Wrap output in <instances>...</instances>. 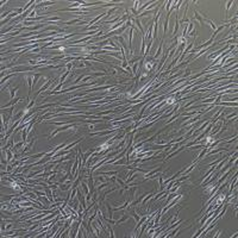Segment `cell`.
Listing matches in <instances>:
<instances>
[{
	"label": "cell",
	"instance_id": "11",
	"mask_svg": "<svg viewBox=\"0 0 238 238\" xmlns=\"http://www.w3.org/2000/svg\"><path fill=\"white\" fill-rule=\"evenodd\" d=\"M127 219H129V214H124V216L121 217L120 219L116 220V224H114V225H118V226H119V225H121L123 223H124V221H126Z\"/></svg>",
	"mask_w": 238,
	"mask_h": 238
},
{
	"label": "cell",
	"instance_id": "3",
	"mask_svg": "<svg viewBox=\"0 0 238 238\" xmlns=\"http://www.w3.org/2000/svg\"><path fill=\"white\" fill-rule=\"evenodd\" d=\"M230 149L229 148H226V147H224V148H218V149H213V150H210L208 153L206 154V157L205 158H207V157H210V156H212V155H214V154H219V153H221V151H229Z\"/></svg>",
	"mask_w": 238,
	"mask_h": 238
},
{
	"label": "cell",
	"instance_id": "14",
	"mask_svg": "<svg viewBox=\"0 0 238 238\" xmlns=\"http://www.w3.org/2000/svg\"><path fill=\"white\" fill-rule=\"evenodd\" d=\"M81 22V18H75V19H72V20H68V22H63L61 24H64V25H72V24H75V23H80Z\"/></svg>",
	"mask_w": 238,
	"mask_h": 238
},
{
	"label": "cell",
	"instance_id": "9",
	"mask_svg": "<svg viewBox=\"0 0 238 238\" xmlns=\"http://www.w3.org/2000/svg\"><path fill=\"white\" fill-rule=\"evenodd\" d=\"M104 202H105V206H106V208H107L108 218H110V219H113V208L111 207V205H110L107 201H104Z\"/></svg>",
	"mask_w": 238,
	"mask_h": 238
},
{
	"label": "cell",
	"instance_id": "25",
	"mask_svg": "<svg viewBox=\"0 0 238 238\" xmlns=\"http://www.w3.org/2000/svg\"><path fill=\"white\" fill-rule=\"evenodd\" d=\"M64 68H66V70H68V72H70V70H72L73 68H74V67H73V62H68V63H66V67H64Z\"/></svg>",
	"mask_w": 238,
	"mask_h": 238
},
{
	"label": "cell",
	"instance_id": "6",
	"mask_svg": "<svg viewBox=\"0 0 238 238\" xmlns=\"http://www.w3.org/2000/svg\"><path fill=\"white\" fill-rule=\"evenodd\" d=\"M18 101H23L20 98H14V99H12L11 101H10L7 105H5V106H1V110H5V108H9V107H11V106H14L16 104L18 103Z\"/></svg>",
	"mask_w": 238,
	"mask_h": 238
},
{
	"label": "cell",
	"instance_id": "8",
	"mask_svg": "<svg viewBox=\"0 0 238 238\" xmlns=\"http://www.w3.org/2000/svg\"><path fill=\"white\" fill-rule=\"evenodd\" d=\"M160 171H162V167H158L157 169H153L151 171H148V173L145 174V176H144V180H148V177H150L151 175L156 174V173H160Z\"/></svg>",
	"mask_w": 238,
	"mask_h": 238
},
{
	"label": "cell",
	"instance_id": "2",
	"mask_svg": "<svg viewBox=\"0 0 238 238\" xmlns=\"http://www.w3.org/2000/svg\"><path fill=\"white\" fill-rule=\"evenodd\" d=\"M55 80H56V77H54V79H49V80L46 81V82H45L44 85L42 86V87H40L39 89H38V90L36 92V93H35V97H33V99H37V97H38V95H39L40 93H44V92H45L46 89H49V87H50L51 85H53V82H54Z\"/></svg>",
	"mask_w": 238,
	"mask_h": 238
},
{
	"label": "cell",
	"instance_id": "4",
	"mask_svg": "<svg viewBox=\"0 0 238 238\" xmlns=\"http://www.w3.org/2000/svg\"><path fill=\"white\" fill-rule=\"evenodd\" d=\"M163 43H164V42H163V38H162V39L160 40V45H158V49L156 50V53H155V55L153 56V57H154L155 60H158V57H160V56H161V55L163 54Z\"/></svg>",
	"mask_w": 238,
	"mask_h": 238
},
{
	"label": "cell",
	"instance_id": "22",
	"mask_svg": "<svg viewBox=\"0 0 238 238\" xmlns=\"http://www.w3.org/2000/svg\"><path fill=\"white\" fill-rule=\"evenodd\" d=\"M36 100H37V99H31V101H30V103L27 104V105H26V107H25V108L30 111V110H31V108L33 107V105H35V103H36Z\"/></svg>",
	"mask_w": 238,
	"mask_h": 238
},
{
	"label": "cell",
	"instance_id": "27",
	"mask_svg": "<svg viewBox=\"0 0 238 238\" xmlns=\"http://www.w3.org/2000/svg\"><path fill=\"white\" fill-rule=\"evenodd\" d=\"M85 24H88V22H87V20H81L77 25H79V26H81V25H85Z\"/></svg>",
	"mask_w": 238,
	"mask_h": 238
},
{
	"label": "cell",
	"instance_id": "21",
	"mask_svg": "<svg viewBox=\"0 0 238 238\" xmlns=\"http://www.w3.org/2000/svg\"><path fill=\"white\" fill-rule=\"evenodd\" d=\"M130 214H131L132 217H133V219H135L136 223H137V221H138V220L140 219V216H138V214H137V212H136L135 210H132V211H130Z\"/></svg>",
	"mask_w": 238,
	"mask_h": 238
},
{
	"label": "cell",
	"instance_id": "17",
	"mask_svg": "<svg viewBox=\"0 0 238 238\" xmlns=\"http://www.w3.org/2000/svg\"><path fill=\"white\" fill-rule=\"evenodd\" d=\"M232 4H233V1H226L225 3V13L226 14H229V12H230V9H231V6H232Z\"/></svg>",
	"mask_w": 238,
	"mask_h": 238
},
{
	"label": "cell",
	"instance_id": "24",
	"mask_svg": "<svg viewBox=\"0 0 238 238\" xmlns=\"http://www.w3.org/2000/svg\"><path fill=\"white\" fill-rule=\"evenodd\" d=\"M107 186H108V181H106V182H104V183H101V184H100L99 187L97 188V191H98V192H100L101 189H104V188H105V187H107Z\"/></svg>",
	"mask_w": 238,
	"mask_h": 238
},
{
	"label": "cell",
	"instance_id": "12",
	"mask_svg": "<svg viewBox=\"0 0 238 238\" xmlns=\"http://www.w3.org/2000/svg\"><path fill=\"white\" fill-rule=\"evenodd\" d=\"M138 189V187H132V188H129V193H130V202L135 199V193L136 191Z\"/></svg>",
	"mask_w": 238,
	"mask_h": 238
},
{
	"label": "cell",
	"instance_id": "19",
	"mask_svg": "<svg viewBox=\"0 0 238 238\" xmlns=\"http://www.w3.org/2000/svg\"><path fill=\"white\" fill-rule=\"evenodd\" d=\"M99 174H101V175H110V176H113V175H117V174H118V170H113V171H99Z\"/></svg>",
	"mask_w": 238,
	"mask_h": 238
},
{
	"label": "cell",
	"instance_id": "7",
	"mask_svg": "<svg viewBox=\"0 0 238 238\" xmlns=\"http://www.w3.org/2000/svg\"><path fill=\"white\" fill-rule=\"evenodd\" d=\"M193 14H194V19H195V20H198L200 25H204V24H205V22H204V18H202L201 16H200V13H199L198 11H195V10H194V13H193Z\"/></svg>",
	"mask_w": 238,
	"mask_h": 238
},
{
	"label": "cell",
	"instance_id": "5",
	"mask_svg": "<svg viewBox=\"0 0 238 238\" xmlns=\"http://www.w3.org/2000/svg\"><path fill=\"white\" fill-rule=\"evenodd\" d=\"M179 26H180V23H179V14L176 13L175 25H174V31H173V38L177 36V32H179Z\"/></svg>",
	"mask_w": 238,
	"mask_h": 238
},
{
	"label": "cell",
	"instance_id": "10",
	"mask_svg": "<svg viewBox=\"0 0 238 238\" xmlns=\"http://www.w3.org/2000/svg\"><path fill=\"white\" fill-rule=\"evenodd\" d=\"M155 194H156V192H153V193H150V194H147V195L144 197V199L142 200V202H140V205H145L148 200H150L151 198H154V197H155Z\"/></svg>",
	"mask_w": 238,
	"mask_h": 238
},
{
	"label": "cell",
	"instance_id": "16",
	"mask_svg": "<svg viewBox=\"0 0 238 238\" xmlns=\"http://www.w3.org/2000/svg\"><path fill=\"white\" fill-rule=\"evenodd\" d=\"M92 226H93V229H94V231H95V236H97V237H100L101 234H100L99 225L97 224V221H95V223H93V224H92Z\"/></svg>",
	"mask_w": 238,
	"mask_h": 238
},
{
	"label": "cell",
	"instance_id": "18",
	"mask_svg": "<svg viewBox=\"0 0 238 238\" xmlns=\"http://www.w3.org/2000/svg\"><path fill=\"white\" fill-rule=\"evenodd\" d=\"M193 30H194V23L193 22H189L188 23V27H187V33H186V36H187V35L189 36V35L192 33V31H193Z\"/></svg>",
	"mask_w": 238,
	"mask_h": 238
},
{
	"label": "cell",
	"instance_id": "23",
	"mask_svg": "<svg viewBox=\"0 0 238 238\" xmlns=\"http://www.w3.org/2000/svg\"><path fill=\"white\" fill-rule=\"evenodd\" d=\"M140 4H142V1H138V0L133 1V6H132V9H131V10H133V11H137V7H138Z\"/></svg>",
	"mask_w": 238,
	"mask_h": 238
},
{
	"label": "cell",
	"instance_id": "15",
	"mask_svg": "<svg viewBox=\"0 0 238 238\" xmlns=\"http://www.w3.org/2000/svg\"><path fill=\"white\" fill-rule=\"evenodd\" d=\"M19 89V86H17V87H14V88H11L10 89V98H11V100L14 99V95H16V93H17V90Z\"/></svg>",
	"mask_w": 238,
	"mask_h": 238
},
{
	"label": "cell",
	"instance_id": "20",
	"mask_svg": "<svg viewBox=\"0 0 238 238\" xmlns=\"http://www.w3.org/2000/svg\"><path fill=\"white\" fill-rule=\"evenodd\" d=\"M157 179H158V187H160V189H161V191H163V189H164V182H163L164 180H163L162 175H160Z\"/></svg>",
	"mask_w": 238,
	"mask_h": 238
},
{
	"label": "cell",
	"instance_id": "26",
	"mask_svg": "<svg viewBox=\"0 0 238 238\" xmlns=\"http://www.w3.org/2000/svg\"><path fill=\"white\" fill-rule=\"evenodd\" d=\"M108 70L111 72V74H112L113 76H118V75H117V70H114V69H111V68H108Z\"/></svg>",
	"mask_w": 238,
	"mask_h": 238
},
{
	"label": "cell",
	"instance_id": "1",
	"mask_svg": "<svg viewBox=\"0 0 238 238\" xmlns=\"http://www.w3.org/2000/svg\"><path fill=\"white\" fill-rule=\"evenodd\" d=\"M76 125V124H74V123H72V124H66V125H63V126H60V127H57V129H55L54 131H51V133H50L46 138L48 139H51V138H54L55 136L57 135L59 132H61V131H66V130H68V129H73L74 126Z\"/></svg>",
	"mask_w": 238,
	"mask_h": 238
},
{
	"label": "cell",
	"instance_id": "13",
	"mask_svg": "<svg viewBox=\"0 0 238 238\" xmlns=\"http://www.w3.org/2000/svg\"><path fill=\"white\" fill-rule=\"evenodd\" d=\"M81 186H82V189H83V192H85V195H88L89 193V187H88V183H86L85 181H82L81 182Z\"/></svg>",
	"mask_w": 238,
	"mask_h": 238
}]
</instances>
